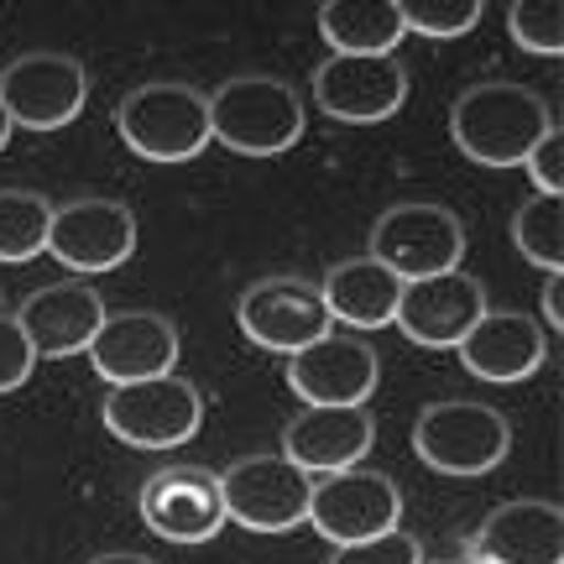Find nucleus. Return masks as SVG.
<instances>
[{
  "label": "nucleus",
  "mask_w": 564,
  "mask_h": 564,
  "mask_svg": "<svg viewBox=\"0 0 564 564\" xmlns=\"http://www.w3.org/2000/svg\"><path fill=\"white\" fill-rule=\"evenodd\" d=\"M549 126H554L549 105L512 79L470 84L460 100L449 105V137L481 167H523V158L539 147Z\"/></svg>",
  "instance_id": "obj_1"
},
{
  "label": "nucleus",
  "mask_w": 564,
  "mask_h": 564,
  "mask_svg": "<svg viewBox=\"0 0 564 564\" xmlns=\"http://www.w3.org/2000/svg\"><path fill=\"white\" fill-rule=\"evenodd\" d=\"M303 137L299 89L278 74H236L209 95V141L241 158H278Z\"/></svg>",
  "instance_id": "obj_2"
},
{
  "label": "nucleus",
  "mask_w": 564,
  "mask_h": 564,
  "mask_svg": "<svg viewBox=\"0 0 564 564\" xmlns=\"http://www.w3.org/2000/svg\"><path fill=\"white\" fill-rule=\"evenodd\" d=\"M116 126H121L126 147L147 162H188L209 147V95L194 84L158 79L137 84L121 105H116Z\"/></svg>",
  "instance_id": "obj_3"
},
{
  "label": "nucleus",
  "mask_w": 564,
  "mask_h": 564,
  "mask_svg": "<svg viewBox=\"0 0 564 564\" xmlns=\"http://www.w3.org/2000/svg\"><path fill=\"white\" fill-rule=\"evenodd\" d=\"M413 449L429 470L440 476H486L507 460L512 449V429L491 403H470V398H444V403H423L413 419Z\"/></svg>",
  "instance_id": "obj_4"
},
{
  "label": "nucleus",
  "mask_w": 564,
  "mask_h": 564,
  "mask_svg": "<svg viewBox=\"0 0 564 564\" xmlns=\"http://www.w3.org/2000/svg\"><path fill=\"white\" fill-rule=\"evenodd\" d=\"M366 257L382 262L398 282H423L440 278V272H455L465 257V225L455 220V209L444 204H392L377 215L371 225V241H366Z\"/></svg>",
  "instance_id": "obj_5"
},
{
  "label": "nucleus",
  "mask_w": 564,
  "mask_h": 564,
  "mask_svg": "<svg viewBox=\"0 0 564 564\" xmlns=\"http://www.w3.org/2000/svg\"><path fill=\"white\" fill-rule=\"evenodd\" d=\"M105 429L137 449H178L199 434L204 398L188 377H152V382L110 387L100 408Z\"/></svg>",
  "instance_id": "obj_6"
},
{
  "label": "nucleus",
  "mask_w": 564,
  "mask_h": 564,
  "mask_svg": "<svg viewBox=\"0 0 564 564\" xmlns=\"http://www.w3.org/2000/svg\"><path fill=\"white\" fill-rule=\"evenodd\" d=\"M89 100V74L68 53H21L0 68V110L11 131H63Z\"/></svg>",
  "instance_id": "obj_7"
},
{
  "label": "nucleus",
  "mask_w": 564,
  "mask_h": 564,
  "mask_svg": "<svg viewBox=\"0 0 564 564\" xmlns=\"http://www.w3.org/2000/svg\"><path fill=\"white\" fill-rule=\"evenodd\" d=\"M225 523H241L251 533H288L308 523L314 502V476H303L282 455H246L220 476Z\"/></svg>",
  "instance_id": "obj_8"
},
{
  "label": "nucleus",
  "mask_w": 564,
  "mask_h": 564,
  "mask_svg": "<svg viewBox=\"0 0 564 564\" xmlns=\"http://www.w3.org/2000/svg\"><path fill=\"white\" fill-rule=\"evenodd\" d=\"M236 324L257 350L299 356V350L329 335V308L319 299V282L278 272V278H257L236 299Z\"/></svg>",
  "instance_id": "obj_9"
},
{
  "label": "nucleus",
  "mask_w": 564,
  "mask_h": 564,
  "mask_svg": "<svg viewBox=\"0 0 564 564\" xmlns=\"http://www.w3.org/2000/svg\"><path fill=\"white\" fill-rule=\"evenodd\" d=\"M308 523L340 549L382 539L392 528H403V486L392 481L387 470H371V465L324 476V481H314Z\"/></svg>",
  "instance_id": "obj_10"
},
{
  "label": "nucleus",
  "mask_w": 564,
  "mask_h": 564,
  "mask_svg": "<svg viewBox=\"0 0 564 564\" xmlns=\"http://www.w3.org/2000/svg\"><path fill=\"white\" fill-rule=\"evenodd\" d=\"M137 251V215L121 199L105 194H84L58 209L53 204V225H47V257H58L68 272H116L131 262Z\"/></svg>",
  "instance_id": "obj_11"
},
{
  "label": "nucleus",
  "mask_w": 564,
  "mask_h": 564,
  "mask_svg": "<svg viewBox=\"0 0 564 564\" xmlns=\"http://www.w3.org/2000/svg\"><path fill=\"white\" fill-rule=\"evenodd\" d=\"M403 100H408V68L398 53H387V58L329 53L314 68V105L345 126H377L387 116H398Z\"/></svg>",
  "instance_id": "obj_12"
},
{
  "label": "nucleus",
  "mask_w": 564,
  "mask_h": 564,
  "mask_svg": "<svg viewBox=\"0 0 564 564\" xmlns=\"http://www.w3.org/2000/svg\"><path fill=\"white\" fill-rule=\"evenodd\" d=\"M95 371L110 387H131V382H152V377H173L178 366V324L158 314V308H121V314H105L100 335L84 350Z\"/></svg>",
  "instance_id": "obj_13"
},
{
  "label": "nucleus",
  "mask_w": 564,
  "mask_h": 564,
  "mask_svg": "<svg viewBox=\"0 0 564 564\" xmlns=\"http://www.w3.org/2000/svg\"><path fill=\"white\" fill-rule=\"evenodd\" d=\"M486 308V282L476 272H440V278L403 282V299H398V329L423 350H455V345L476 329Z\"/></svg>",
  "instance_id": "obj_14"
},
{
  "label": "nucleus",
  "mask_w": 564,
  "mask_h": 564,
  "mask_svg": "<svg viewBox=\"0 0 564 564\" xmlns=\"http://www.w3.org/2000/svg\"><path fill=\"white\" fill-rule=\"evenodd\" d=\"M141 523L167 544H209L225 528L220 476L204 465H167L141 486Z\"/></svg>",
  "instance_id": "obj_15"
},
{
  "label": "nucleus",
  "mask_w": 564,
  "mask_h": 564,
  "mask_svg": "<svg viewBox=\"0 0 564 564\" xmlns=\"http://www.w3.org/2000/svg\"><path fill=\"white\" fill-rule=\"evenodd\" d=\"M377 350L356 335H324L308 350L288 356V387L303 398V408H366L377 392Z\"/></svg>",
  "instance_id": "obj_16"
},
{
  "label": "nucleus",
  "mask_w": 564,
  "mask_h": 564,
  "mask_svg": "<svg viewBox=\"0 0 564 564\" xmlns=\"http://www.w3.org/2000/svg\"><path fill=\"white\" fill-rule=\"evenodd\" d=\"M476 564H564V512L544 497H518L486 512L470 533Z\"/></svg>",
  "instance_id": "obj_17"
},
{
  "label": "nucleus",
  "mask_w": 564,
  "mask_h": 564,
  "mask_svg": "<svg viewBox=\"0 0 564 564\" xmlns=\"http://www.w3.org/2000/svg\"><path fill=\"white\" fill-rule=\"evenodd\" d=\"M377 423L366 408H303L282 429V460H293L303 476H340L371 455Z\"/></svg>",
  "instance_id": "obj_18"
},
{
  "label": "nucleus",
  "mask_w": 564,
  "mask_h": 564,
  "mask_svg": "<svg viewBox=\"0 0 564 564\" xmlns=\"http://www.w3.org/2000/svg\"><path fill=\"white\" fill-rule=\"evenodd\" d=\"M455 350H460V366L470 371V377L512 387V382H528V377L544 366L549 335L533 314H518V308H486L481 319H476V329H470Z\"/></svg>",
  "instance_id": "obj_19"
},
{
  "label": "nucleus",
  "mask_w": 564,
  "mask_h": 564,
  "mask_svg": "<svg viewBox=\"0 0 564 564\" xmlns=\"http://www.w3.org/2000/svg\"><path fill=\"white\" fill-rule=\"evenodd\" d=\"M21 335L32 340V356H47V361H63V356H79L89 350V340L100 335L105 324V299L89 288V282H53V288H37L32 299L21 303Z\"/></svg>",
  "instance_id": "obj_20"
},
{
  "label": "nucleus",
  "mask_w": 564,
  "mask_h": 564,
  "mask_svg": "<svg viewBox=\"0 0 564 564\" xmlns=\"http://www.w3.org/2000/svg\"><path fill=\"white\" fill-rule=\"evenodd\" d=\"M319 299L329 308V324L340 319L350 329H382L398 319V299H403V282L392 278L382 262L371 257H345L324 272Z\"/></svg>",
  "instance_id": "obj_21"
},
{
  "label": "nucleus",
  "mask_w": 564,
  "mask_h": 564,
  "mask_svg": "<svg viewBox=\"0 0 564 564\" xmlns=\"http://www.w3.org/2000/svg\"><path fill=\"white\" fill-rule=\"evenodd\" d=\"M319 37L345 58H387L408 32L398 0H329L319 6Z\"/></svg>",
  "instance_id": "obj_22"
},
{
  "label": "nucleus",
  "mask_w": 564,
  "mask_h": 564,
  "mask_svg": "<svg viewBox=\"0 0 564 564\" xmlns=\"http://www.w3.org/2000/svg\"><path fill=\"white\" fill-rule=\"evenodd\" d=\"M47 225L53 204L37 188H0V262L21 267L47 251Z\"/></svg>",
  "instance_id": "obj_23"
},
{
  "label": "nucleus",
  "mask_w": 564,
  "mask_h": 564,
  "mask_svg": "<svg viewBox=\"0 0 564 564\" xmlns=\"http://www.w3.org/2000/svg\"><path fill=\"white\" fill-rule=\"evenodd\" d=\"M512 246L549 278L564 272V194H533L512 215Z\"/></svg>",
  "instance_id": "obj_24"
},
{
  "label": "nucleus",
  "mask_w": 564,
  "mask_h": 564,
  "mask_svg": "<svg viewBox=\"0 0 564 564\" xmlns=\"http://www.w3.org/2000/svg\"><path fill=\"white\" fill-rule=\"evenodd\" d=\"M481 0H398V17H403V32H419L429 42H449L465 37L476 21H481Z\"/></svg>",
  "instance_id": "obj_25"
},
{
  "label": "nucleus",
  "mask_w": 564,
  "mask_h": 564,
  "mask_svg": "<svg viewBox=\"0 0 564 564\" xmlns=\"http://www.w3.org/2000/svg\"><path fill=\"white\" fill-rule=\"evenodd\" d=\"M507 32L523 53H539V58H560L564 53V11L560 0H512L507 11Z\"/></svg>",
  "instance_id": "obj_26"
},
{
  "label": "nucleus",
  "mask_w": 564,
  "mask_h": 564,
  "mask_svg": "<svg viewBox=\"0 0 564 564\" xmlns=\"http://www.w3.org/2000/svg\"><path fill=\"white\" fill-rule=\"evenodd\" d=\"M329 564H423V544L403 528H392L382 539H366V544H345L329 554Z\"/></svg>",
  "instance_id": "obj_27"
},
{
  "label": "nucleus",
  "mask_w": 564,
  "mask_h": 564,
  "mask_svg": "<svg viewBox=\"0 0 564 564\" xmlns=\"http://www.w3.org/2000/svg\"><path fill=\"white\" fill-rule=\"evenodd\" d=\"M32 366H37V356H32V340L21 335L17 314H0V392L26 387Z\"/></svg>",
  "instance_id": "obj_28"
},
{
  "label": "nucleus",
  "mask_w": 564,
  "mask_h": 564,
  "mask_svg": "<svg viewBox=\"0 0 564 564\" xmlns=\"http://www.w3.org/2000/svg\"><path fill=\"white\" fill-rule=\"evenodd\" d=\"M528 178L539 183V194H564V137L560 126H549L544 137H539V147L523 158Z\"/></svg>",
  "instance_id": "obj_29"
},
{
  "label": "nucleus",
  "mask_w": 564,
  "mask_h": 564,
  "mask_svg": "<svg viewBox=\"0 0 564 564\" xmlns=\"http://www.w3.org/2000/svg\"><path fill=\"white\" fill-rule=\"evenodd\" d=\"M554 329H564V272L544 282V335H554Z\"/></svg>",
  "instance_id": "obj_30"
},
{
  "label": "nucleus",
  "mask_w": 564,
  "mask_h": 564,
  "mask_svg": "<svg viewBox=\"0 0 564 564\" xmlns=\"http://www.w3.org/2000/svg\"><path fill=\"white\" fill-rule=\"evenodd\" d=\"M89 564H158V560H147V554H131V549H116V554H95Z\"/></svg>",
  "instance_id": "obj_31"
},
{
  "label": "nucleus",
  "mask_w": 564,
  "mask_h": 564,
  "mask_svg": "<svg viewBox=\"0 0 564 564\" xmlns=\"http://www.w3.org/2000/svg\"><path fill=\"white\" fill-rule=\"evenodd\" d=\"M6 141H11V121H6V110H0V152H6Z\"/></svg>",
  "instance_id": "obj_32"
}]
</instances>
